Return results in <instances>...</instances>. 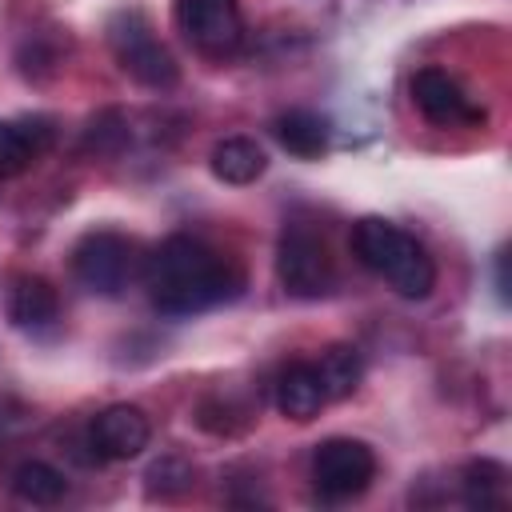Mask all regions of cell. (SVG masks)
Wrapping results in <instances>:
<instances>
[{
  "instance_id": "6da1fadb",
  "label": "cell",
  "mask_w": 512,
  "mask_h": 512,
  "mask_svg": "<svg viewBox=\"0 0 512 512\" xmlns=\"http://www.w3.org/2000/svg\"><path fill=\"white\" fill-rule=\"evenodd\" d=\"M144 284L164 316H196L240 296L244 272L204 240L176 232L144 260Z\"/></svg>"
},
{
  "instance_id": "7a4b0ae2",
  "label": "cell",
  "mask_w": 512,
  "mask_h": 512,
  "mask_svg": "<svg viewBox=\"0 0 512 512\" xmlns=\"http://www.w3.org/2000/svg\"><path fill=\"white\" fill-rule=\"evenodd\" d=\"M352 252L368 272L388 280V288H396L404 300H424L436 288V264L424 252V244L384 216L356 220Z\"/></svg>"
},
{
  "instance_id": "3957f363",
  "label": "cell",
  "mask_w": 512,
  "mask_h": 512,
  "mask_svg": "<svg viewBox=\"0 0 512 512\" xmlns=\"http://www.w3.org/2000/svg\"><path fill=\"white\" fill-rule=\"evenodd\" d=\"M108 44H112L120 68H124L136 84L164 92V88H172V84L180 80V68H176V60H172V52L156 40V32H152V24H148L144 12H136V8L116 12V16L108 20Z\"/></svg>"
},
{
  "instance_id": "277c9868",
  "label": "cell",
  "mask_w": 512,
  "mask_h": 512,
  "mask_svg": "<svg viewBox=\"0 0 512 512\" xmlns=\"http://www.w3.org/2000/svg\"><path fill=\"white\" fill-rule=\"evenodd\" d=\"M72 272L88 292L120 296L140 272V248L132 236L112 232V228L84 232L80 244L72 248Z\"/></svg>"
},
{
  "instance_id": "5b68a950",
  "label": "cell",
  "mask_w": 512,
  "mask_h": 512,
  "mask_svg": "<svg viewBox=\"0 0 512 512\" xmlns=\"http://www.w3.org/2000/svg\"><path fill=\"white\" fill-rule=\"evenodd\" d=\"M276 280L296 300L328 296L336 288V264H332L328 244L312 228L288 224L280 232V244H276Z\"/></svg>"
},
{
  "instance_id": "8992f818",
  "label": "cell",
  "mask_w": 512,
  "mask_h": 512,
  "mask_svg": "<svg viewBox=\"0 0 512 512\" xmlns=\"http://www.w3.org/2000/svg\"><path fill=\"white\" fill-rule=\"evenodd\" d=\"M372 476H376V456L364 440L332 436L312 452V480L324 500H352L372 484Z\"/></svg>"
},
{
  "instance_id": "52a82bcc",
  "label": "cell",
  "mask_w": 512,
  "mask_h": 512,
  "mask_svg": "<svg viewBox=\"0 0 512 512\" xmlns=\"http://www.w3.org/2000/svg\"><path fill=\"white\" fill-rule=\"evenodd\" d=\"M176 28L208 60H224L244 40L240 0H176Z\"/></svg>"
},
{
  "instance_id": "ba28073f",
  "label": "cell",
  "mask_w": 512,
  "mask_h": 512,
  "mask_svg": "<svg viewBox=\"0 0 512 512\" xmlns=\"http://www.w3.org/2000/svg\"><path fill=\"white\" fill-rule=\"evenodd\" d=\"M412 104L420 108L424 120L440 128L456 124H484V108L444 72V68H420L412 76Z\"/></svg>"
},
{
  "instance_id": "9c48e42d",
  "label": "cell",
  "mask_w": 512,
  "mask_h": 512,
  "mask_svg": "<svg viewBox=\"0 0 512 512\" xmlns=\"http://www.w3.org/2000/svg\"><path fill=\"white\" fill-rule=\"evenodd\" d=\"M88 440H92V452L104 460H132L148 448L152 424H148L144 408H136V404H108L92 420Z\"/></svg>"
},
{
  "instance_id": "30bf717a",
  "label": "cell",
  "mask_w": 512,
  "mask_h": 512,
  "mask_svg": "<svg viewBox=\"0 0 512 512\" xmlns=\"http://www.w3.org/2000/svg\"><path fill=\"white\" fill-rule=\"evenodd\" d=\"M52 120L48 116H20L0 120V180L28 172L52 148Z\"/></svg>"
},
{
  "instance_id": "8fae6325",
  "label": "cell",
  "mask_w": 512,
  "mask_h": 512,
  "mask_svg": "<svg viewBox=\"0 0 512 512\" xmlns=\"http://www.w3.org/2000/svg\"><path fill=\"white\" fill-rule=\"evenodd\" d=\"M8 320L20 332H44L60 320V296L44 276H16L8 288Z\"/></svg>"
},
{
  "instance_id": "7c38bea8",
  "label": "cell",
  "mask_w": 512,
  "mask_h": 512,
  "mask_svg": "<svg viewBox=\"0 0 512 512\" xmlns=\"http://www.w3.org/2000/svg\"><path fill=\"white\" fill-rule=\"evenodd\" d=\"M324 404H328V396H324V384L316 376V364L296 360L276 376V408H280V416H288L296 424H308V420L320 416Z\"/></svg>"
},
{
  "instance_id": "4fadbf2b",
  "label": "cell",
  "mask_w": 512,
  "mask_h": 512,
  "mask_svg": "<svg viewBox=\"0 0 512 512\" xmlns=\"http://www.w3.org/2000/svg\"><path fill=\"white\" fill-rule=\"evenodd\" d=\"M272 136L280 140L284 152L300 156V160H316L324 148H328V124L308 112V108H292V112H280L272 120Z\"/></svg>"
},
{
  "instance_id": "5bb4252c",
  "label": "cell",
  "mask_w": 512,
  "mask_h": 512,
  "mask_svg": "<svg viewBox=\"0 0 512 512\" xmlns=\"http://www.w3.org/2000/svg\"><path fill=\"white\" fill-rule=\"evenodd\" d=\"M264 168H268V156L248 136H228L212 148V172L224 184H252L256 176H264Z\"/></svg>"
},
{
  "instance_id": "9a60e30c",
  "label": "cell",
  "mask_w": 512,
  "mask_h": 512,
  "mask_svg": "<svg viewBox=\"0 0 512 512\" xmlns=\"http://www.w3.org/2000/svg\"><path fill=\"white\" fill-rule=\"evenodd\" d=\"M12 492H16V500H24V504L48 508V504H56V500L68 492V480H64L60 468H52V464H44V460H24V464H16V472H12Z\"/></svg>"
},
{
  "instance_id": "2e32d148",
  "label": "cell",
  "mask_w": 512,
  "mask_h": 512,
  "mask_svg": "<svg viewBox=\"0 0 512 512\" xmlns=\"http://www.w3.org/2000/svg\"><path fill=\"white\" fill-rule=\"evenodd\" d=\"M316 376L324 384V396L328 400H340V396H352L360 376H364V364H360V352L352 344H332L320 352L316 360Z\"/></svg>"
},
{
  "instance_id": "e0dca14e",
  "label": "cell",
  "mask_w": 512,
  "mask_h": 512,
  "mask_svg": "<svg viewBox=\"0 0 512 512\" xmlns=\"http://www.w3.org/2000/svg\"><path fill=\"white\" fill-rule=\"evenodd\" d=\"M460 484H464V500L472 508H500L508 496V472L496 460H472L464 468Z\"/></svg>"
},
{
  "instance_id": "ac0fdd59",
  "label": "cell",
  "mask_w": 512,
  "mask_h": 512,
  "mask_svg": "<svg viewBox=\"0 0 512 512\" xmlns=\"http://www.w3.org/2000/svg\"><path fill=\"white\" fill-rule=\"evenodd\" d=\"M124 136H128L124 116L108 108V112H100V116L88 124V140H84V148L96 152V156H112V152L124 144Z\"/></svg>"
},
{
  "instance_id": "d6986e66",
  "label": "cell",
  "mask_w": 512,
  "mask_h": 512,
  "mask_svg": "<svg viewBox=\"0 0 512 512\" xmlns=\"http://www.w3.org/2000/svg\"><path fill=\"white\" fill-rule=\"evenodd\" d=\"M496 284H500V296H508V276H504V252L496 256Z\"/></svg>"
}]
</instances>
